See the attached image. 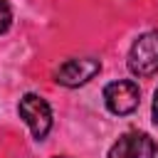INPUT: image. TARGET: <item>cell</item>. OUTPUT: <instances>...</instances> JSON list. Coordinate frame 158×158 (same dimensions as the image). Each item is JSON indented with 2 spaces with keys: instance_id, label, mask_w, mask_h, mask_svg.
<instances>
[{
  "instance_id": "3957f363",
  "label": "cell",
  "mask_w": 158,
  "mask_h": 158,
  "mask_svg": "<svg viewBox=\"0 0 158 158\" xmlns=\"http://www.w3.org/2000/svg\"><path fill=\"white\" fill-rule=\"evenodd\" d=\"M104 104L111 114L116 116H126L133 114L141 104V89L136 81L131 79H118L104 86Z\"/></svg>"
},
{
  "instance_id": "7a4b0ae2",
  "label": "cell",
  "mask_w": 158,
  "mask_h": 158,
  "mask_svg": "<svg viewBox=\"0 0 158 158\" xmlns=\"http://www.w3.org/2000/svg\"><path fill=\"white\" fill-rule=\"evenodd\" d=\"M128 69L136 77H153L158 72V30L141 35L128 52Z\"/></svg>"
},
{
  "instance_id": "5b68a950",
  "label": "cell",
  "mask_w": 158,
  "mask_h": 158,
  "mask_svg": "<svg viewBox=\"0 0 158 158\" xmlns=\"http://www.w3.org/2000/svg\"><path fill=\"white\" fill-rule=\"evenodd\" d=\"M156 156L158 146L143 131H126L109 151V158H156Z\"/></svg>"
},
{
  "instance_id": "8992f818",
  "label": "cell",
  "mask_w": 158,
  "mask_h": 158,
  "mask_svg": "<svg viewBox=\"0 0 158 158\" xmlns=\"http://www.w3.org/2000/svg\"><path fill=\"white\" fill-rule=\"evenodd\" d=\"M10 22H12V10H10L7 0H0V35L10 27Z\"/></svg>"
},
{
  "instance_id": "6da1fadb",
  "label": "cell",
  "mask_w": 158,
  "mask_h": 158,
  "mask_svg": "<svg viewBox=\"0 0 158 158\" xmlns=\"http://www.w3.org/2000/svg\"><path fill=\"white\" fill-rule=\"evenodd\" d=\"M17 114L30 126L35 141H42L49 133V128H52V109L40 94H25L20 99V104H17Z\"/></svg>"
},
{
  "instance_id": "ba28073f",
  "label": "cell",
  "mask_w": 158,
  "mask_h": 158,
  "mask_svg": "<svg viewBox=\"0 0 158 158\" xmlns=\"http://www.w3.org/2000/svg\"><path fill=\"white\" fill-rule=\"evenodd\" d=\"M54 158H69V156H54Z\"/></svg>"
},
{
  "instance_id": "277c9868",
  "label": "cell",
  "mask_w": 158,
  "mask_h": 158,
  "mask_svg": "<svg viewBox=\"0 0 158 158\" xmlns=\"http://www.w3.org/2000/svg\"><path fill=\"white\" fill-rule=\"evenodd\" d=\"M99 72H101V62L96 57H74V59H67L59 64V69L54 72V79L62 86L77 89V86L91 81Z\"/></svg>"
},
{
  "instance_id": "52a82bcc",
  "label": "cell",
  "mask_w": 158,
  "mask_h": 158,
  "mask_svg": "<svg viewBox=\"0 0 158 158\" xmlns=\"http://www.w3.org/2000/svg\"><path fill=\"white\" fill-rule=\"evenodd\" d=\"M153 123L158 126V89H156V94H153Z\"/></svg>"
}]
</instances>
